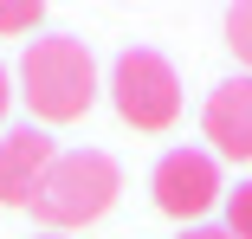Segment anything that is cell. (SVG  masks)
Returning a JSON list of instances; mask_svg holds the SVG:
<instances>
[{
  "instance_id": "obj_1",
  "label": "cell",
  "mask_w": 252,
  "mask_h": 239,
  "mask_svg": "<svg viewBox=\"0 0 252 239\" xmlns=\"http://www.w3.org/2000/svg\"><path fill=\"white\" fill-rule=\"evenodd\" d=\"M20 97L39 123H78L97 104V59L78 32H45L20 52Z\"/></svg>"
},
{
  "instance_id": "obj_2",
  "label": "cell",
  "mask_w": 252,
  "mask_h": 239,
  "mask_svg": "<svg viewBox=\"0 0 252 239\" xmlns=\"http://www.w3.org/2000/svg\"><path fill=\"white\" fill-rule=\"evenodd\" d=\"M123 194V168L104 155V149H65L52 168H45L39 181V194H32V220L45 233H71V226H91V220H104Z\"/></svg>"
},
{
  "instance_id": "obj_3",
  "label": "cell",
  "mask_w": 252,
  "mask_h": 239,
  "mask_svg": "<svg viewBox=\"0 0 252 239\" xmlns=\"http://www.w3.org/2000/svg\"><path fill=\"white\" fill-rule=\"evenodd\" d=\"M110 104L129 129H168L181 117V78L162 52H149V45H129V52H117L110 65Z\"/></svg>"
},
{
  "instance_id": "obj_4",
  "label": "cell",
  "mask_w": 252,
  "mask_h": 239,
  "mask_svg": "<svg viewBox=\"0 0 252 239\" xmlns=\"http://www.w3.org/2000/svg\"><path fill=\"white\" fill-rule=\"evenodd\" d=\"M156 207L181 226H200L214 207H226V187H220V162L207 149H168L156 162Z\"/></svg>"
},
{
  "instance_id": "obj_5",
  "label": "cell",
  "mask_w": 252,
  "mask_h": 239,
  "mask_svg": "<svg viewBox=\"0 0 252 239\" xmlns=\"http://www.w3.org/2000/svg\"><path fill=\"white\" fill-rule=\"evenodd\" d=\"M200 136H207L214 162H252V78H226L207 97Z\"/></svg>"
},
{
  "instance_id": "obj_6",
  "label": "cell",
  "mask_w": 252,
  "mask_h": 239,
  "mask_svg": "<svg viewBox=\"0 0 252 239\" xmlns=\"http://www.w3.org/2000/svg\"><path fill=\"white\" fill-rule=\"evenodd\" d=\"M52 162H59V149H52V136L39 123L7 129L0 136V207H32V194H39Z\"/></svg>"
},
{
  "instance_id": "obj_7",
  "label": "cell",
  "mask_w": 252,
  "mask_h": 239,
  "mask_svg": "<svg viewBox=\"0 0 252 239\" xmlns=\"http://www.w3.org/2000/svg\"><path fill=\"white\" fill-rule=\"evenodd\" d=\"M226 45H233V59H239V65H246V78H252V0L226 13Z\"/></svg>"
},
{
  "instance_id": "obj_8",
  "label": "cell",
  "mask_w": 252,
  "mask_h": 239,
  "mask_svg": "<svg viewBox=\"0 0 252 239\" xmlns=\"http://www.w3.org/2000/svg\"><path fill=\"white\" fill-rule=\"evenodd\" d=\"M226 233L233 239H252V181H239L226 194Z\"/></svg>"
},
{
  "instance_id": "obj_9",
  "label": "cell",
  "mask_w": 252,
  "mask_h": 239,
  "mask_svg": "<svg viewBox=\"0 0 252 239\" xmlns=\"http://www.w3.org/2000/svg\"><path fill=\"white\" fill-rule=\"evenodd\" d=\"M39 20H45L39 0H0V32H32Z\"/></svg>"
},
{
  "instance_id": "obj_10",
  "label": "cell",
  "mask_w": 252,
  "mask_h": 239,
  "mask_svg": "<svg viewBox=\"0 0 252 239\" xmlns=\"http://www.w3.org/2000/svg\"><path fill=\"white\" fill-rule=\"evenodd\" d=\"M13 97H20V90H13V71L0 65V123H7V104H13Z\"/></svg>"
},
{
  "instance_id": "obj_11",
  "label": "cell",
  "mask_w": 252,
  "mask_h": 239,
  "mask_svg": "<svg viewBox=\"0 0 252 239\" xmlns=\"http://www.w3.org/2000/svg\"><path fill=\"white\" fill-rule=\"evenodd\" d=\"M181 239H233V233H226V226H188Z\"/></svg>"
},
{
  "instance_id": "obj_12",
  "label": "cell",
  "mask_w": 252,
  "mask_h": 239,
  "mask_svg": "<svg viewBox=\"0 0 252 239\" xmlns=\"http://www.w3.org/2000/svg\"><path fill=\"white\" fill-rule=\"evenodd\" d=\"M39 239H59V233H39Z\"/></svg>"
}]
</instances>
